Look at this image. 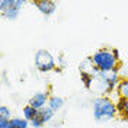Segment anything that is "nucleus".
<instances>
[{
	"label": "nucleus",
	"instance_id": "nucleus-1",
	"mask_svg": "<svg viewBox=\"0 0 128 128\" xmlns=\"http://www.w3.org/2000/svg\"><path fill=\"white\" fill-rule=\"evenodd\" d=\"M92 115L99 124H105L118 116L116 105L109 96H98L92 100Z\"/></svg>",
	"mask_w": 128,
	"mask_h": 128
},
{
	"label": "nucleus",
	"instance_id": "nucleus-2",
	"mask_svg": "<svg viewBox=\"0 0 128 128\" xmlns=\"http://www.w3.org/2000/svg\"><path fill=\"white\" fill-rule=\"evenodd\" d=\"M90 57H92L93 66H95L99 72L109 73V72L120 70L121 60H118L116 57L114 56V51H112L111 47L99 48V50H96Z\"/></svg>",
	"mask_w": 128,
	"mask_h": 128
},
{
	"label": "nucleus",
	"instance_id": "nucleus-3",
	"mask_svg": "<svg viewBox=\"0 0 128 128\" xmlns=\"http://www.w3.org/2000/svg\"><path fill=\"white\" fill-rule=\"evenodd\" d=\"M121 74L120 70H115V72H109V73H102L99 72L96 76V84L99 90L102 92V96H108L116 92V88L121 82Z\"/></svg>",
	"mask_w": 128,
	"mask_h": 128
},
{
	"label": "nucleus",
	"instance_id": "nucleus-4",
	"mask_svg": "<svg viewBox=\"0 0 128 128\" xmlns=\"http://www.w3.org/2000/svg\"><path fill=\"white\" fill-rule=\"evenodd\" d=\"M34 64H35V68L41 73H50L57 68L56 57L45 48H41L34 54Z\"/></svg>",
	"mask_w": 128,
	"mask_h": 128
},
{
	"label": "nucleus",
	"instance_id": "nucleus-5",
	"mask_svg": "<svg viewBox=\"0 0 128 128\" xmlns=\"http://www.w3.org/2000/svg\"><path fill=\"white\" fill-rule=\"evenodd\" d=\"M25 4L26 0H0V15L10 22L16 20Z\"/></svg>",
	"mask_w": 128,
	"mask_h": 128
},
{
	"label": "nucleus",
	"instance_id": "nucleus-6",
	"mask_svg": "<svg viewBox=\"0 0 128 128\" xmlns=\"http://www.w3.org/2000/svg\"><path fill=\"white\" fill-rule=\"evenodd\" d=\"M54 116H56V112L47 106V108L41 109L38 116L35 120L31 121V127L32 128H42L45 124H48V122H51V121L54 120Z\"/></svg>",
	"mask_w": 128,
	"mask_h": 128
},
{
	"label": "nucleus",
	"instance_id": "nucleus-7",
	"mask_svg": "<svg viewBox=\"0 0 128 128\" xmlns=\"http://www.w3.org/2000/svg\"><path fill=\"white\" fill-rule=\"evenodd\" d=\"M50 98H51V93L48 90H45V92H36V93H34L31 96V99L28 100V105H31L35 109L41 111V109H44V108L48 106Z\"/></svg>",
	"mask_w": 128,
	"mask_h": 128
},
{
	"label": "nucleus",
	"instance_id": "nucleus-8",
	"mask_svg": "<svg viewBox=\"0 0 128 128\" xmlns=\"http://www.w3.org/2000/svg\"><path fill=\"white\" fill-rule=\"evenodd\" d=\"M32 4L36 8V10L41 15L45 16V18H50L57 12V3L52 2V0H35Z\"/></svg>",
	"mask_w": 128,
	"mask_h": 128
},
{
	"label": "nucleus",
	"instance_id": "nucleus-9",
	"mask_svg": "<svg viewBox=\"0 0 128 128\" xmlns=\"http://www.w3.org/2000/svg\"><path fill=\"white\" fill-rule=\"evenodd\" d=\"M98 73H99V70H98L96 67H95L93 72H80V80H82L84 89L90 90V89L93 88V84L96 83V76H98Z\"/></svg>",
	"mask_w": 128,
	"mask_h": 128
},
{
	"label": "nucleus",
	"instance_id": "nucleus-10",
	"mask_svg": "<svg viewBox=\"0 0 128 128\" xmlns=\"http://www.w3.org/2000/svg\"><path fill=\"white\" fill-rule=\"evenodd\" d=\"M64 99L61 96H57V95H51L50 100H48V108H51L54 112H58L60 109H63L64 106Z\"/></svg>",
	"mask_w": 128,
	"mask_h": 128
},
{
	"label": "nucleus",
	"instance_id": "nucleus-11",
	"mask_svg": "<svg viewBox=\"0 0 128 128\" xmlns=\"http://www.w3.org/2000/svg\"><path fill=\"white\" fill-rule=\"evenodd\" d=\"M38 114H40V111L38 109H35L34 106H31V105H26V106H24V109H22V115H24V118L26 121H34L36 116H38Z\"/></svg>",
	"mask_w": 128,
	"mask_h": 128
},
{
	"label": "nucleus",
	"instance_id": "nucleus-12",
	"mask_svg": "<svg viewBox=\"0 0 128 128\" xmlns=\"http://www.w3.org/2000/svg\"><path fill=\"white\" fill-rule=\"evenodd\" d=\"M31 122L26 121L24 116H13L10 120V128H29Z\"/></svg>",
	"mask_w": 128,
	"mask_h": 128
},
{
	"label": "nucleus",
	"instance_id": "nucleus-13",
	"mask_svg": "<svg viewBox=\"0 0 128 128\" xmlns=\"http://www.w3.org/2000/svg\"><path fill=\"white\" fill-rule=\"evenodd\" d=\"M116 93H118L120 98H125L128 100V76L121 79L120 84H118V88H116Z\"/></svg>",
	"mask_w": 128,
	"mask_h": 128
},
{
	"label": "nucleus",
	"instance_id": "nucleus-14",
	"mask_svg": "<svg viewBox=\"0 0 128 128\" xmlns=\"http://www.w3.org/2000/svg\"><path fill=\"white\" fill-rule=\"evenodd\" d=\"M12 111L10 108L6 106V105H2L0 106V120H12Z\"/></svg>",
	"mask_w": 128,
	"mask_h": 128
},
{
	"label": "nucleus",
	"instance_id": "nucleus-15",
	"mask_svg": "<svg viewBox=\"0 0 128 128\" xmlns=\"http://www.w3.org/2000/svg\"><path fill=\"white\" fill-rule=\"evenodd\" d=\"M66 57H64V54H60V56L57 57V66L58 67H61V68H64L66 67Z\"/></svg>",
	"mask_w": 128,
	"mask_h": 128
},
{
	"label": "nucleus",
	"instance_id": "nucleus-16",
	"mask_svg": "<svg viewBox=\"0 0 128 128\" xmlns=\"http://www.w3.org/2000/svg\"><path fill=\"white\" fill-rule=\"evenodd\" d=\"M120 116L124 121H128V100H127V104H125V108H124V109H122V112L120 114Z\"/></svg>",
	"mask_w": 128,
	"mask_h": 128
},
{
	"label": "nucleus",
	"instance_id": "nucleus-17",
	"mask_svg": "<svg viewBox=\"0 0 128 128\" xmlns=\"http://www.w3.org/2000/svg\"><path fill=\"white\" fill-rule=\"evenodd\" d=\"M0 128H10V120H0Z\"/></svg>",
	"mask_w": 128,
	"mask_h": 128
}]
</instances>
